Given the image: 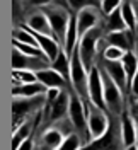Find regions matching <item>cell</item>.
<instances>
[{"mask_svg":"<svg viewBox=\"0 0 138 150\" xmlns=\"http://www.w3.org/2000/svg\"><path fill=\"white\" fill-rule=\"evenodd\" d=\"M120 9H121V16H123L125 22H126L128 31L137 33V19H135V10H133L131 2H130V0H123V4H121Z\"/></svg>","mask_w":138,"mask_h":150,"instance_id":"cell-22","label":"cell"},{"mask_svg":"<svg viewBox=\"0 0 138 150\" xmlns=\"http://www.w3.org/2000/svg\"><path fill=\"white\" fill-rule=\"evenodd\" d=\"M67 4H68V9L74 16L82 9H87V7L101 9V0H67Z\"/></svg>","mask_w":138,"mask_h":150,"instance_id":"cell-23","label":"cell"},{"mask_svg":"<svg viewBox=\"0 0 138 150\" xmlns=\"http://www.w3.org/2000/svg\"><path fill=\"white\" fill-rule=\"evenodd\" d=\"M17 150H34V138L29 137L28 140H24L21 145H19Z\"/></svg>","mask_w":138,"mask_h":150,"instance_id":"cell-31","label":"cell"},{"mask_svg":"<svg viewBox=\"0 0 138 150\" xmlns=\"http://www.w3.org/2000/svg\"><path fill=\"white\" fill-rule=\"evenodd\" d=\"M102 24H104L106 33H116V31H126V29H128L126 28L125 19H123V16H121V9L113 10L109 16H104Z\"/></svg>","mask_w":138,"mask_h":150,"instance_id":"cell-19","label":"cell"},{"mask_svg":"<svg viewBox=\"0 0 138 150\" xmlns=\"http://www.w3.org/2000/svg\"><path fill=\"white\" fill-rule=\"evenodd\" d=\"M121 65H123V70L126 74L128 87H130V82H131L133 75L137 74V70H138V53L137 51H126L125 56L121 58Z\"/></svg>","mask_w":138,"mask_h":150,"instance_id":"cell-20","label":"cell"},{"mask_svg":"<svg viewBox=\"0 0 138 150\" xmlns=\"http://www.w3.org/2000/svg\"><path fill=\"white\" fill-rule=\"evenodd\" d=\"M51 65L48 58H36V56H26L21 51L12 48V70H45Z\"/></svg>","mask_w":138,"mask_h":150,"instance_id":"cell-11","label":"cell"},{"mask_svg":"<svg viewBox=\"0 0 138 150\" xmlns=\"http://www.w3.org/2000/svg\"><path fill=\"white\" fill-rule=\"evenodd\" d=\"M50 67H51L53 70H56L67 82H70V60H68V56L65 55L63 50L60 51V55L56 56V60Z\"/></svg>","mask_w":138,"mask_h":150,"instance_id":"cell-21","label":"cell"},{"mask_svg":"<svg viewBox=\"0 0 138 150\" xmlns=\"http://www.w3.org/2000/svg\"><path fill=\"white\" fill-rule=\"evenodd\" d=\"M82 147H84V143H82V140L79 138V135H77V133H72V135L65 137L63 142H62V145L56 150H80Z\"/></svg>","mask_w":138,"mask_h":150,"instance_id":"cell-24","label":"cell"},{"mask_svg":"<svg viewBox=\"0 0 138 150\" xmlns=\"http://www.w3.org/2000/svg\"><path fill=\"white\" fill-rule=\"evenodd\" d=\"M85 108V114H87V128H89V135H91V142L101 138L108 130V111L96 108L94 104H87Z\"/></svg>","mask_w":138,"mask_h":150,"instance_id":"cell-7","label":"cell"},{"mask_svg":"<svg viewBox=\"0 0 138 150\" xmlns=\"http://www.w3.org/2000/svg\"><path fill=\"white\" fill-rule=\"evenodd\" d=\"M70 85L74 89V92L80 97V101L84 103V106L91 104L89 101V91H87V77L89 72L85 70L80 55H79V45L74 50V53L70 55Z\"/></svg>","mask_w":138,"mask_h":150,"instance_id":"cell-3","label":"cell"},{"mask_svg":"<svg viewBox=\"0 0 138 150\" xmlns=\"http://www.w3.org/2000/svg\"><path fill=\"white\" fill-rule=\"evenodd\" d=\"M87 91H89V101L91 104H94L96 108L99 109H106V104H104V94H102V80H101V74H99V68L94 65L89 70V77H87Z\"/></svg>","mask_w":138,"mask_h":150,"instance_id":"cell-12","label":"cell"},{"mask_svg":"<svg viewBox=\"0 0 138 150\" xmlns=\"http://www.w3.org/2000/svg\"><path fill=\"white\" fill-rule=\"evenodd\" d=\"M22 26H26L29 31H33V33H36V34L55 38L53 36V31H51V28H50V22H48L46 16L41 12V9H31L29 10Z\"/></svg>","mask_w":138,"mask_h":150,"instance_id":"cell-13","label":"cell"},{"mask_svg":"<svg viewBox=\"0 0 138 150\" xmlns=\"http://www.w3.org/2000/svg\"><path fill=\"white\" fill-rule=\"evenodd\" d=\"M68 118L74 125L75 133L79 135V138L82 140L84 147L87 143H91V135H89V128H87V114H85V108L80 97L70 91V104H68Z\"/></svg>","mask_w":138,"mask_h":150,"instance_id":"cell-5","label":"cell"},{"mask_svg":"<svg viewBox=\"0 0 138 150\" xmlns=\"http://www.w3.org/2000/svg\"><path fill=\"white\" fill-rule=\"evenodd\" d=\"M126 150H138L137 145H131V147H126Z\"/></svg>","mask_w":138,"mask_h":150,"instance_id":"cell-32","label":"cell"},{"mask_svg":"<svg viewBox=\"0 0 138 150\" xmlns=\"http://www.w3.org/2000/svg\"><path fill=\"white\" fill-rule=\"evenodd\" d=\"M96 65H99L106 74L109 75V79L116 84V87L121 92L125 94V97L128 96V79H126V74L123 70L121 62H109V60H104L101 56H97Z\"/></svg>","mask_w":138,"mask_h":150,"instance_id":"cell-8","label":"cell"},{"mask_svg":"<svg viewBox=\"0 0 138 150\" xmlns=\"http://www.w3.org/2000/svg\"><path fill=\"white\" fill-rule=\"evenodd\" d=\"M46 89L43 84L34 82V84H22L12 87V96L14 97H36V96H45Z\"/></svg>","mask_w":138,"mask_h":150,"instance_id":"cell-18","label":"cell"},{"mask_svg":"<svg viewBox=\"0 0 138 150\" xmlns=\"http://www.w3.org/2000/svg\"><path fill=\"white\" fill-rule=\"evenodd\" d=\"M108 130L101 138L92 140L80 150H126L123 143V133H121V116H114L108 112Z\"/></svg>","mask_w":138,"mask_h":150,"instance_id":"cell-1","label":"cell"},{"mask_svg":"<svg viewBox=\"0 0 138 150\" xmlns=\"http://www.w3.org/2000/svg\"><path fill=\"white\" fill-rule=\"evenodd\" d=\"M102 39L106 46H116L123 51H137V33H131L128 29L116 31V33H106Z\"/></svg>","mask_w":138,"mask_h":150,"instance_id":"cell-10","label":"cell"},{"mask_svg":"<svg viewBox=\"0 0 138 150\" xmlns=\"http://www.w3.org/2000/svg\"><path fill=\"white\" fill-rule=\"evenodd\" d=\"M41 12L46 16L48 19V22H50V28L53 31V36L55 39L60 43V45H63V39H65V33H67V26H68V21H70V12L68 10L62 9V7H58L55 4H50V5H46L41 9Z\"/></svg>","mask_w":138,"mask_h":150,"instance_id":"cell-6","label":"cell"},{"mask_svg":"<svg viewBox=\"0 0 138 150\" xmlns=\"http://www.w3.org/2000/svg\"><path fill=\"white\" fill-rule=\"evenodd\" d=\"M75 21H77V33H79V38H80L87 31H91L92 28L99 26L104 21V16H102L101 9L87 7V9H82L80 12L75 14Z\"/></svg>","mask_w":138,"mask_h":150,"instance_id":"cell-9","label":"cell"},{"mask_svg":"<svg viewBox=\"0 0 138 150\" xmlns=\"http://www.w3.org/2000/svg\"><path fill=\"white\" fill-rule=\"evenodd\" d=\"M99 68L101 74V80H102V94H104V104L108 112L114 114V116H121L123 111L126 109V97L125 94L121 92L120 89L116 87V84L109 79V75L106 74L99 65H96Z\"/></svg>","mask_w":138,"mask_h":150,"instance_id":"cell-4","label":"cell"},{"mask_svg":"<svg viewBox=\"0 0 138 150\" xmlns=\"http://www.w3.org/2000/svg\"><path fill=\"white\" fill-rule=\"evenodd\" d=\"M31 33H33V31H31ZM33 34H34V38L38 39L39 50L45 53V56L50 60V63H53L56 60V56L60 55V51H62V45L51 36H43V34H36V33H33Z\"/></svg>","mask_w":138,"mask_h":150,"instance_id":"cell-15","label":"cell"},{"mask_svg":"<svg viewBox=\"0 0 138 150\" xmlns=\"http://www.w3.org/2000/svg\"><path fill=\"white\" fill-rule=\"evenodd\" d=\"M125 53L126 51H123V50H120V48H116V46H106L101 51L99 56L104 58V60H109V62H121V58L125 56Z\"/></svg>","mask_w":138,"mask_h":150,"instance_id":"cell-26","label":"cell"},{"mask_svg":"<svg viewBox=\"0 0 138 150\" xmlns=\"http://www.w3.org/2000/svg\"><path fill=\"white\" fill-rule=\"evenodd\" d=\"M121 133H123L125 149L131 147V145H137V128H135V123H133V120H131V116L126 109L121 114Z\"/></svg>","mask_w":138,"mask_h":150,"instance_id":"cell-17","label":"cell"},{"mask_svg":"<svg viewBox=\"0 0 138 150\" xmlns=\"http://www.w3.org/2000/svg\"><path fill=\"white\" fill-rule=\"evenodd\" d=\"M36 79L39 84H43L46 89H72L70 82H67L62 75L51 67H48L45 70H38Z\"/></svg>","mask_w":138,"mask_h":150,"instance_id":"cell-14","label":"cell"},{"mask_svg":"<svg viewBox=\"0 0 138 150\" xmlns=\"http://www.w3.org/2000/svg\"><path fill=\"white\" fill-rule=\"evenodd\" d=\"M12 79L17 80L19 84H34V82H38L36 72H31V70H12Z\"/></svg>","mask_w":138,"mask_h":150,"instance_id":"cell-25","label":"cell"},{"mask_svg":"<svg viewBox=\"0 0 138 150\" xmlns=\"http://www.w3.org/2000/svg\"><path fill=\"white\" fill-rule=\"evenodd\" d=\"M104 34H106V29H104V24L101 22L99 26L92 28L84 36L79 38V55H80V60H82V63L87 72L96 65V60L99 56V53H97V43L104 38Z\"/></svg>","mask_w":138,"mask_h":150,"instance_id":"cell-2","label":"cell"},{"mask_svg":"<svg viewBox=\"0 0 138 150\" xmlns=\"http://www.w3.org/2000/svg\"><path fill=\"white\" fill-rule=\"evenodd\" d=\"M50 4H53V0H24V5L28 9H43Z\"/></svg>","mask_w":138,"mask_h":150,"instance_id":"cell-30","label":"cell"},{"mask_svg":"<svg viewBox=\"0 0 138 150\" xmlns=\"http://www.w3.org/2000/svg\"><path fill=\"white\" fill-rule=\"evenodd\" d=\"M126 111L130 112L131 120L135 123V128H137V147H138V99L126 103Z\"/></svg>","mask_w":138,"mask_h":150,"instance_id":"cell-29","label":"cell"},{"mask_svg":"<svg viewBox=\"0 0 138 150\" xmlns=\"http://www.w3.org/2000/svg\"><path fill=\"white\" fill-rule=\"evenodd\" d=\"M79 45V33H77V21H75V16L72 14L70 16V21H68V26H67V33H65V39L63 45H62V50L65 51V55L70 58V55L74 53V50Z\"/></svg>","mask_w":138,"mask_h":150,"instance_id":"cell-16","label":"cell"},{"mask_svg":"<svg viewBox=\"0 0 138 150\" xmlns=\"http://www.w3.org/2000/svg\"><path fill=\"white\" fill-rule=\"evenodd\" d=\"M123 0H101V12L102 16H109L113 10L120 9Z\"/></svg>","mask_w":138,"mask_h":150,"instance_id":"cell-28","label":"cell"},{"mask_svg":"<svg viewBox=\"0 0 138 150\" xmlns=\"http://www.w3.org/2000/svg\"><path fill=\"white\" fill-rule=\"evenodd\" d=\"M50 126H55L56 130L63 135V137H68V135L75 133L74 125H72V121H70V118H68V116H65V118H62V120H58V121L51 123Z\"/></svg>","mask_w":138,"mask_h":150,"instance_id":"cell-27","label":"cell"}]
</instances>
